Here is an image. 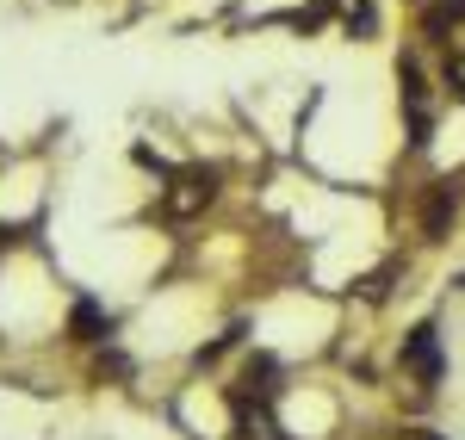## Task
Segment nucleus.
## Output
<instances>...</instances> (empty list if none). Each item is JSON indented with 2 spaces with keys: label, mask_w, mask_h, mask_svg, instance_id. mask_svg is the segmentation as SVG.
Instances as JSON below:
<instances>
[{
  "label": "nucleus",
  "mask_w": 465,
  "mask_h": 440,
  "mask_svg": "<svg viewBox=\"0 0 465 440\" xmlns=\"http://www.w3.org/2000/svg\"><path fill=\"white\" fill-rule=\"evenodd\" d=\"M212 192H217V168H180L174 192L162 199V211L180 223V218H193V211H205V205H212Z\"/></svg>",
  "instance_id": "obj_1"
},
{
  "label": "nucleus",
  "mask_w": 465,
  "mask_h": 440,
  "mask_svg": "<svg viewBox=\"0 0 465 440\" xmlns=\"http://www.w3.org/2000/svg\"><path fill=\"white\" fill-rule=\"evenodd\" d=\"M403 372H416L422 385H440V335H434V323H416V329L403 335Z\"/></svg>",
  "instance_id": "obj_2"
},
{
  "label": "nucleus",
  "mask_w": 465,
  "mask_h": 440,
  "mask_svg": "<svg viewBox=\"0 0 465 440\" xmlns=\"http://www.w3.org/2000/svg\"><path fill=\"white\" fill-rule=\"evenodd\" d=\"M403 106H410V143L422 149L429 143V131H434V118H429V87H422V69H416V56H403Z\"/></svg>",
  "instance_id": "obj_3"
},
{
  "label": "nucleus",
  "mask_w": 465,
  "mask_h": 440,
  "mask_svg": "<svg viewBox=\"0 0 465 440\" xmlns=\"http://www.w3.org/2000/svg\"><path fill=\"white\" fill-rule=\"evenodd\" d=\"M69 335H74V341H106V335H112V317L100 310V304H94V298H74Z\"/></svg>",
  "instance_id": "obj_4"
},
{
  "label": "nucleus",
  "mask_w": 465,
  "mask_h": 440,
  "mask_svg": "<svg viewBox=\"0 0 465 440\" xmlns=\"http://www.w3.org/2000/svg\"><path fill=\"white\" fill-rule=\"evenodd\" d=\"M453 211H460V186H434L429 211H422V230H429V242H440V236H447Z\"/></svg>",
  "instance_id": "obj_5"
},
{
  "label": "nucleus",
  "mask_w": 465,
  "mask_h": 440,
  "mask_svg": "<svg viewBox=\"0 0 465 440\" xmlns=\"http://www.w3.org/2000/svg\"><path fill=\"white\" fill-rule=\"evenodd\" d=\"M453 25H465V0H429V13H422V37L447 44Z\"/></svg>",
  "instance_id": "obj_6"
},
{
  "label": "nucleus",
  "mask_w": 465,
  "mask_h": 440,
  "mask_svg": "<svg viewBox=\"0 0 465 440\" xmlns=\"http://www.w3.org/2000/svg\"><path fill=\"white\" fill-rule=\"evenodd\" d=\"M106 372H112V378H124L131 360H124V354H100V378H106Z\"/></svg>",
  "instance_id": "obj_7"
},
{
  "label": "nucleus",
  "mask_w": 465,
  "mask_h": 440,
  "mask_svg": "<svg viewBox=\"0 0 465 440\" xmlns=\"http://www.w3.org/2000/svg\"><path fill=\"white\" fill-rule=\"evenodd\" d=\"M447 87H460V100H465V56H447Z\"/></svg>",
  "instance_id": "obj_8"
},
{
  "label": "nucleus",
  "mask_w": 465,
  "mask_h": 440,
  "mask_svg": "<svg viewBox=\"0 0 465 440\" xmlns=\"http://www.w3.org/2000/svg\"><path fill=\"white\" fill-rule=\"evenodd\" d=\"M416 440H440V435H416Z\"/></svg>",
  "instance_id": "obj_9"
}]
</instances>
